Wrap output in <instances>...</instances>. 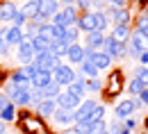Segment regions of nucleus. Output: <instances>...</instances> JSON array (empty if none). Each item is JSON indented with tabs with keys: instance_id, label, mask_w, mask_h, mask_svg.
Wrapping results in <instances>:
<instances>
[{
	"instance_id": "1",
	"label": "nucleus",
	"mask_w": 148,
	"mask_h": 134,
	"mask_svg": "<svg viewBox=\"0 0 148 134\" xmlns=\"http://www.w3.org/2000/svg\"><path fill=\"white\" fill-rule=\"evenodd\" d=\"M50 23L57 25V27H73L75 23H77V12H75V7H62L55 16L50 18Z\"/></svg>"
},
{
	"instance_id": "2",
	"label": "nucleus",
	"mask_w": 148,
	"mask_h": 134,
	"mask_svg": "<svg viewBox=\"0 0 148 134\" xmlns=\"http://www.w3.org/2000/svg\"><path fill=\"white\" fill-rule=\"evenodd\" d=\"M146 48H148V41L141 37V34H137V32L132 30L128 43H125V55H128V57H137V59H139V55H141Z\"/></svg>"
},
{
	"instance_id": "3",
	"label": "nucleus",
	"mask_w": 148,
	"mask_h": 134,
	"mask_svg": "<svg viewBox=\"0 0 148 134\" xmlns=\"http://www.w3.org/2000/svg\"><path fill=\"white\" fill-rule=\"evenodd\" d=\"M75 75H77V73L73 71V66H69V64L62 61L55 71H53V82H57L59 86H69V84L75 80Z\"/></svg>"
},
{
	"instance_id": "4",
	"label": "nucleus",
	"mask_w": 148,
	"mask_h": 134,
	"mask_svg": "<svg viewBox=\"0 0 148 134\" xmlns=\"http://www.w3.org/2000/svg\"><path fill=\"white\" fill-rule=\"evenodd\" d=\"M103 52H105V55H110L112 59L125 57V43H119V41H114L110 34H105V41H103Z\"/></svg>"
},
{
	"instance_id": "5",
	"label": "nucleus",
	"mask_w": 148,
	"mask_h": 134,
	"mask_svg": "<svg viewBox=\"0 0 148 134\" xmlns=\"http://www.w3.org/2000/svg\"><path fill=\"white\" fill-rule=\"evenodd\" d=\"M34 64H37L39 71H48V73H53L57 66L62 64V59H57L55 55H50V52H43V55H34Z\"/></svg>"
},
{
	"instance_id": "6",
	"label": "nucleus",
	"mask_w": 148,
	"mask_h": 134,
	"mask_svg": "<svg viewBox=\"0 0 148 134\" xmlns=\"http://www.w3.org/2000/svg\"><path fill=\"white\" fill-rule=\"evenodd\" d=\"M16 48H18V61L23 64V66L34 61V48H32V39L23 37V39H21V43L16 46Z\"/></svg>"
},
{
	"instance_id": "7",
	"label": "nucleus",
	"mask_w": 148,
	"mask_h": 134,
	"mask_svg": "<svg viewBox=\"0 0 148 134\" xmlns=\"http://www.w3.org/2000/svg\"><path fill=\"white\" fill-rule=\"evenodd\" d=\"M80 102H82V100L75 98L73 93H69V91H59V96L55 98V105L59 109H66V112H75Z\"/></svg>"
},
{
	"instance_id": "8",
	"label": "nucleus",
	"mask_w": 148,
	"mask_h": 134,
	"mask_svg": "<svg viewBox=\"0 0 148 134\" xmlns=\"http://www.w3.org/2000/svg\"><path fill=\"white\" fill-rule=\"evenodd\" d=\"M139 107H137V100H121V102H116V107H114V116L119 118V120H123V118H128L137 112Z\"/></svg>"
},
{
	"instance_id": "9",
	"label": "nucleus",
	"mask_w": 148,
	"mask_h": 134,
	"mask_svg": "<svg viewBox=\"0 0 148 134\" xmlns=\"http://www.w3.org/2000/svg\"><path fill=\"white\" fill-rule=\"evenodd\" d=\"M75 27H77V32H82V34L96 32V16H93V12H84V14H80V16H77V23H75Z\"/></svg>"
},
{
	"instance_id": "10",
	"label": "nucleus",
	"mask_w": 148,
	"mask_h": 134,
	"mask_svg": "<svg viewBox=\"0 0 148 134\" xmlns=\"http://www.w3.org/2000/svg\"><path fill=\"white\" fill-rule=\"evenodd\" d=\"M59 9H62V7H59V0H41V2H39V14L46 20H50Z\"/></svg>"
},
{
	"instance_id": "11",
	"label": "nucleus",
	"mask_w": 148,
	"mask_h": 134,
	"mask_svg": "<svg viewBox=\"0 0 148 134\" xmlns=\"http://www.w3.org/2000/svg\"><path fill=\"white\" fill-rule=\"evenodd\" d=\"M66 59H69V64L80 66L82 59H84V46H82V43H71V46L66 48Z\"/></svg>"
},
{
	"instance_id": "12",
	"label": "nucleus",
	"mask_w": 148,
	"mask_h": 134,
	"mask_svg": "<svg viewBox=\"0 0 148 134\" xmlns=\"http://www.w3.org/2000/svg\"><path fill=\"white\" fill-rule=\"evenodd\" d=\"M50 118H53V123L62 125V127H73V123H75L73 112H66V109H59V107L55 109V114L50 116Z\"/></svg>"
},
{
	"instance_id": "13",
	"label": "nucleus",
	"mask_w": 148,
	"mask_h": 134,
	"mask_svg": "<svg viewBox=\"0 0 148 134\" xmlns=\"http://www.w3.org/2000/svg\"><path fill=\"white\" fill-rule=\"evenodd\" d=\"M107 16L110 20H114V25H130V12L125 7H112Z\"/></svg>"
},
{
	"instance_id": "14",
	"label": "nucleus",
	"mask_w": 148,
	"mask_h": 134,
	"mask_svg": "<svg viewBox=\"0 0 148 134\" xmlns=\"http://www.w3.org/2000/svg\"><path fill=\"white\" fill-rule=\"evenodd\" d=\"M103 41H105L103 32H89V34H84V50L96 52L98 48H103Z\"/></svg>"
},
{
	"instance_id": "15",
	"label": "nucleus",
	"mask_w": 148,
	"mask_h": 134,
	"mask_svg": "<svg viewBox=\"0 0 148 134\" xmlns=\"http://www.w3.org/2000/svg\"><path fill=\"white\" fill-rule=\"evenodd\" d=\"M66 91L69 93H73L75 98H80V100H84V96H87V89H84V77L82 75H75V80L66 86Z\"/></svg>"
},
{
	"instance_id": "16",
	"label": "nucleus",
	"mask_w": 148,
	"mask_h": 134,
	"mask_svg": "<svg viewBox=\"0 0 148 134\" xmlns=\"http://www.w3.org/2000/svg\"><path fill=\"white\" fill-rule=\"evenodd\" d=\"M5 39H7L9 48H16V46L21 43V39H23V27H16V25L5 27Z\"/></svg>"
},
{
	"instance_id": "17",
	"label": "nucleus",
	"mask_w": 148,
	"mask_h": 134,
	"mask_svg": "<svg viewBox=\"0 0 148 134\" xmlns=\"http://www.w3.org/2000/svg\"><path fill=\"white\" fill-rule=\"evenodd\" d=\"M30 82H32V89H39V91H41V89H46V86L53 82V73H48V71H37Z\"/></svg>"
},
{
	"instance_id": "18",
	"label": "nucleus",
	"mask_w": 148,
	"mask_h": 134,
	"mask_svg": "<svg viewBox=\"0 0 148 134\" xmlns=\"http://www.w3.org/2000/svg\"><path fill=\"white\" fill-rule=\"evenodd\" d=\"M91 64L98 68V71H105V68H110L112 66V57L110 55H105L103 50H96V52H91Z\"/></svg>"
},
{
	"instance_id": "19",
	"label": "nucleus",
	"mask_w": 148,
	"mask_h": 134,
	"mask_svg": "<svg viewBox=\"0 0 148 134\" xmlns=\"http://www.w3.org/2000/svg\"><path fill=\"white\" fill-rule=\"evenodd\" d=\"M37 114L41 116V118H50V116L55 114V109H57V105H55V100H48V98H43L41 102H39L37 107Z\"/></svg>"
},
{
	"instance_id": "20",
	"label": "nucleus",
	"mask_w": 148,
	"mask_h": 134,
	"mask_svg": "<svg viewBox=\"0 0 148 134\" xmlns=\"http://www.w3.org/2000/svg\"><path fill=\"white\" fill-rule=\"evenodd\" d=\"M96 105H98L96 100H82V102L77 105V109H75V112H73L75 120H84L87 116L91 114V109H93V107H96Z\"/></svg>"
},
{
	"instance_id": "21",
	"label": "nucleus",
	"mask_w": 148,
	"mask_h": 134,
	"mask_svg": "<svg viewBox=\"0 0 148 134\" xmlns=\"http://www.w3.org/2000/svg\"><path fill=\"white\" fill-rule=\"evenodd\" d=\"M130 34H132V27H130V25H114L110 37L114 39V41H119V43H128Z\"/></svg>"
},
{
	"instance_id": "22",
	"label": "nucleus",
	"mask_w": 148,
	"mask_h": 134,
	"mask_svg": "<svg viewBox=\"0 0 148 134\" xmlns=\"http://www.w3.org/2000/svg\"><path fill=\"white\" fill-rule=\"evenodd\" d=\"M98 73H100V71L91 64V59H87V57L82 59V64H80V75L84 77V80H93V77H98Z\"/></svg>"
},
{
	"instance_id": "23",
	"label": "nucleus",
	"mask_w": 148,
	"mask_h": 134,
	"mask_svg": "<svg viewBox=\"0 0 148 134\" xmlns=\"http://www.w3.org/2000/svg\"><path fill=\"white\" fill-rule=\"evenodd\" d=\"M9 102H12L14 107H16V105H18V107H30V89H18L14 96L9 98Z\"/></svg>"
},
{
	"instance_id": "24",
	"label": "nucleus",
	"mask_w": 148,
	"mask_h": 134,
	"mask_svg": "<svg viewBox=\"0 0 148 134\" xmlns=\"http://www.w3.org/2000/svg\"><path fill=\"white\" fill-rule=\"evenodd\" d=\"M16 9H18V7H16L14 2H2V5H0V23H12Z\"/></svg>"
},
{
	"instance_id": "25",
	"label": "nucleus",
	"mask_w": 148,
	"mask_h": 134,
	"mask_svg": "<svg viewBox=\"0 0 148 134\" xmlns=\"http://www.w3.org/2000/svg\"><path fill=\"white\" fill-rule=\"evenodd\" d=\"M32 48H34V55H43V52H48L50 41L43 37V34H37V37L32 39Z\"/></svg>"
},
{
	"instance_id": "26",
	"label": "nucleus",
	"mask_w": 148,
	"mask_h": 134,
	"mask_svg": "<svg viewBox=\"0 0 148 134\" xmlns=\"http://www.w3.org/2000/svg\"><path fill=\"white\" fill-rule=\"evenodd\" d=\"M84 120H89L91 125H98V123H105V107H103V105H96V107L91 109V114L87 116Z\"/></svg>"
},
{
	"instance_id": "27",
	"label": "nucleus",
	"mask_w": 148,
	"mask_h": 134,
	"mask_svg": "<svg viewBox=\"0 0 148 134\" xmlns=\"http://www.w3.org/2000/svg\"><path fill=\"white\" fill-rule=\"evenodd\" d=\"M93 16H96V32H103V34H105V30L110 27L107 12H105V9H103V12H93Z\"/></svg>"
},
{
	"instance_id": "28",
	"label": "nucleus",
	"mask_w": 148,
	"mask_h": 134,
	"mask_svg": "<svg viewBox=\"0 0 148 134\" xmlns=\"http://www.w3.org/2000/svg\"><path fill=\"white\" fill-rule=\"evenodd\" d=\"M21 14H23V16H25L27 20H30V18H34V16L39 14V0H27V2L23 5Z\"/></svg>"
},
{
	"instance_id": "29",
	"label": "nucleus",
	"mask_w": 148,
	"mask_h": 134,
	"mask_svg": "<svg viewBox=\"0 0 148 134\" xmlns=\"http://www.w3.org/2000/svg\"><path fill=\"white\" fill-rule=\"evenodd\" d=\"M66 48H69V46H66L64 41H50L48 52H50V55H55L57 59H64V57H66Z\"/></svg>"
},
{
	"instance_id": "30",
	"label": "nucleus",
	"mask_w": 148,
	"mask_h": 134,
	"mask_svg": "<svg viewBox=\"0 0 148 134\" xmlns=\"http://www.w3.org/2000/svg\"><path fill=\"white\" fill-rule=\"evenodd\" d=\"M77 37H80V32H77V27H64V34H62V41L66 43V46H71V43H77Z\"/></svg>"
},
{
	"instance_id": "31",
	"label": "nucleus",
	"mask_w": 148,
	"mask_h": 134,
	"mask_svg": "<svg viewBox=\"0 0 148 134\" xmlns=\"http://www.w3.org/2000/svg\"><path fill=\"white\" fill-rule=\"evenodd\" d=\"M59 91H62V86L57 84V82H50L46 89H41V96L43 98H48V100H55L57 96H59Z\"/></svg>"
},
{
	"instance_id": "32",
	"label": "nucleus",
	"mask_w": 148,
	"mask_h": 134,
	"mask_svg": "<svg viewBox=\"0 0 148 134\" xmlns=\"http://www.w3.org/2000/svg\"><path fill=\"white\" fill-rule=\"evenodd\" d=\"M14 116H16V107L9 102V105L0 112V123H5V125H7V123H12V120H14Z\"/></svg>"
},
{
	"instance_id": "33",
	"label": "nucleus",
	"mask_w": 148,
	"mask_h": 134,
	"mask_svg": "<svg viewBox=\"0 0 148 134\" xmlns=\"http://www.w3.org/2000/svg\"><path fill=\"white\" fill-rule=\"evenodd\" d=\"M134 32H137V34H141V37H144V39L148 41V18L144 16V14H141V16L137 18V25H134Z\"/></svg>"
},
{
	"instance_id": "34",
	"label": "nucleus",
	"mask_w": 148,
	"mask_h": 134,
	"mask_svg": "<svg viewBox=\"0 0 148 134\" xmlns=\"http://www.w3.org/2000/svg\"><path fill=\"white\" fill-rule=\"evenodd\" d=\"M125 89H128V93H132V96H139V93H141V91H144L146 86H144V84H141V82H139L137 77H132L128 84H125Z\"/></svg>"
},
{
	"instance_id": "35",
	"label": "nucleus",
	"mask_w": 148,
	"mask_h": 134,
	"mask_svg": "<svg viewBox=\"0 0 148 134\" xmlns=\"http://www.w3.org/2000/svg\"><path fill=\"white\" fill-rule=\"evenodd\" d=\"M84 89L91 91V93H98V91H103V82H100L98 77H93V80H84Z\"/></svg>"
},
{
	"instance_id": "36",
	"label": "nucleus",
	"mask_w": 148,
	"mask_h": 134,
	"mask_svg": "<svg viewBox=\"0 0 148 134\" xmlns=\"http://www.w3.org/2000/svg\"><path fill=\"white\" fill-rule=\"evenodd\" d=\"M134 77L144 84L148 89V66H137V71H134Z\"/></svg>"
},
{
	"instance_id": "37",
	"label": "nucleus",
	"mask_w": 148,
	"mask_h": 134,
	"mask_svg": "<svg viewBox=\"0 0 148 134\" xmlns=\"http://www.w3.org/2000/svg\"><path fill=\"white\" fill-rule=\"evenodd\" d=\"M37 71H39V68H37V64H34V61H32V64H25V66H21V73L27 77V80H32Z\"/></svg>"
},
{
	"instance_id": "38",
	"label": "nucleus",
	"mask_w": 148,
	"mask_h": 134,
	"mask_svg": "<svg viewBox=\"0 0 148 134\" xmlns=\"http://www.w3.org/2000/svg\"><path fill=\"white\" fill-rule=\"evenodd\" d=\"M25 23H27V18L21 14V9H16V14H14V18H12V25H16V27H25Z\"/></svg>"
},
{
	"instance_id": "39",
	"label": "nucleus",
	"mask_w": 148,
	"mask_h": 134,
	"mask_svg": "<svg viewBox=\"0 0 148 134\" xmlns=\"http://www.w3.org/2000/svg\"><path fill=\"white\" fill-rule=\"evenodd\" d=\"M121 125H123L128 132H132V130L137 127V118H134V116H128V118H123V120H121Z\"/></svg>"
},
{
	"instance_id": "40",
	"label": "nucleus",
	"mask_w": 148,
	"mask_h": 134,
	"mask_svg": "<svg viewBox=\"0 0 148 134\" xmlns=\"http://www.w3.org/2000/svg\"><path fill=\"white\" fill-rule=\"evenodd\" d=\"M75 7L84 14V12H91V0H75Z\"/></svg>"
},
{
	"instance_id": "41",
	"label": "nucleus",
	"mask_w": 148,
	"mask_h": 134,
	"mask_svg": "<svg viewBox=\"0 0 148 134\" xmlns=\"http://www.w3.org/2000/svg\"><path fill=\"white\" fill-rule=\"evenodd\" d=\"M9 52V43L5 39V30H0V55H7Z\"/></svg>"
},
{
	"instance_id": "42",
	"label": "nucleus",
	"mask_w": 148,
	"mask_h": 134,
	"mask_svg": "<svg viewBox=\"0 0 148 134\" xmlns=\"http://www.w3.org/2000/svg\"><path fill=\"white\" fill-rule=\"evenodd\" d=\"M103 5H105V0H91V9L93 12H103Z\"/></svg>"
},
{
	"instance_id": "43",
	"label": "nucleus",
	"mask_w": 148,
	"mask_h": 134,
	"mask_svg": "<svg viewBox=\"0 0 148 134\" xmlns=\"http://www.w3.org/2000/svg\"><path fill=\"white\" fill-rule=\"evenodd\" d=\"M139 66H148V50H144L139 55Z\"/></svg>"
},
{
	"instance_id": "44",
	"label": "nucleus",
	"mask_w": 148,
	"mask_h": 134,
	"mask_svg": "<svg viewBox=\"0 0 148 134\" xmlns=\"http://www.w3.org/2000/svg\"><path fill=\"white\" fill-rule=\"evenodd\" d=\"M7 105H9V98L5 96V93H0V112H2V109H5Z\"/></svg>"
},
{
	"instance_id": "45",
	"label": "nucleus",
	"mask_w": 148,
	"mask_h": 134,
	"mask_svg": "<svg viewBox=\"0 0 148 134\" xmlns=\"http://www.w3.org/2000/svg\"><path fill=\"white\" fill-rule=\"evenodd\" d=\"M105 2H110L112 7H123V5L128 2V0H105Z\"/></svg>"
},
{
	"instance_id": "46",
	"label": "nucleus",
	"mask_w": 148,
	"mask_h": 134,
	"mask_svg": "<svg viewBox=\"0 0 148 134\" xmlns=\"http://www.w3.org/2000/svg\"><path fill=\"white\" fill-rule=\"evenodd\" d=\"M59 5H64V7H75V0H59Z\"/></svg>"
},
{
	"instance_id": "47",
	"label": "nucleus",
	"mask_w": 148,
	"mask_h": 134,
	"mask_svg": "<svg viewBox=\"0 0 148 134\" xmlns=\"http://www.w3.org/2000/svg\"><path fill=\"white\" fill-rule=\"evenodd\" d=\"M64 134H77V132H75L73 127H66V130H64Z\"/></svg>"
},
{
	"instance_id": "48",
	"label": "nucleus",
	"mask_w": 148,
	"mask_h": 134,
	"mask_svg": "<svg viewBox=\"0 0 148 134\" xmlns=\"http://www.w3.org/2000/svg\"><path fill=\"white\" fill-rule=\"evenodd\" d=\"M0 134H5V123H0Z\"/></svg>"
},
{
	"instance_id": "49",
	"label": "nucleus",
	"mask_w": 148,
	"mask_h": 134,
	"mask_svg": "<svg viewBox=\"0 0 148 134\" xmlns=\"http://www.w3.org/2000/svg\"><path fill=\"white\" fill-rule=\"evenodd\" d=\"M96 134H110V132H107V127H105V130H100V132H96Z\"/></svg>"
},
{
	"instance_id": "50",
	"label": "nucleus",
	"mask_w": 148,
	"mask_h": 134,
	"mask_svg": "<svg viewBox=\"0 0 148 134\" xmlns=\"http://www.w3.org/2000/svg\"><path fill=\"white\" fill-rule=\"evenodd\" d=\"M144 16H146V18H148V7H146V12H144Z\"/></svg>"
},
{
	"instance_id": "51",
	"label": "nucleus",
	"mask_w": 148,
	"mask_h": 134,
	"mask_svg": "<svg viewBox=\"0 0 148 134\" xmlns=\"http://www.w3.org/2000/svg\"><path fill=\"white\" fill-rule=\"evenodd\" d=\"M146 50H148V48H146Z\"/></svg>"
},
{
	"instance_id": "52",
	"label": "nucleus",
	"mask_w": 148,
	"mask_h": 134,
	"mask_svg": "<svg viewBox=\"0 0 148 134\" xmlns=\"http://www.w3.org/2000/svg\"><path fill=\"white\" fill-rule=\"evenodd\" d=\"M146 134H148V132H146Z\"/></svg>"
}]
</instances>
